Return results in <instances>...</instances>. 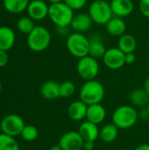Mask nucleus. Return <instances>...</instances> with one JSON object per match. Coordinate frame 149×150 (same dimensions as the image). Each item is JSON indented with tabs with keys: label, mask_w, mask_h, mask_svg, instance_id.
I'll use <instances>...</instances> for the list:
<instances>
[{
	"label": "nucleus",
	"mask_w": 149,
	"mask_h": 150,
	"mask_svg": "<svg viewBox=\"0 0 149 150\" xmlns=\"http://www.w3.org/2000/svg\"><path fill=\"white\" fill-rule=\"evenodd\" d=\"M105 90L104 85L97 80L85 81L79 91L80 100L87 105L100 104L105 98Z\"/></svg>",
	"instance_id": "1"
},
{
	"label": "nucleus",
	"mask_w": 149,
	"mask_h": 150,
	"mask_svg": "<svg viewBox=\"0 0 149 150\" xmlns=\"http://www.w3.org/2000/svg\"><path fill=\"white\" fill-rule=\"evenodd\" d=\"M138 117L139 114L134 106L124 105L115 109L112 116V120L119 129H128L136 124Z\"/></svg>",
	"instance_id": "2"
},
{
	"label": "nucleus",
	"mask_w": 149,
	"mask_h": 150,
	"mask_svg": "<svg viewBox=\"0 0 149 150\" xmlns=\"http://www.w3.org/2000/svg\"><path fill=\"white\" fill-rule=\"evenodd\" d=\"M74 16V11L64 2L49 5L48 18L59 28H67L69 26Z\"/></svg>",
	"instance_id": "3"
},
{
	"label": "nucleus",
	"mask_w": 149,
	"mask_h": 150,
	"mask_svg": "<svg viewBox=\"0 0 149 150\" xmlns=\"http://www.w3.org/2000/svg\"><path fill=\"white\" fill-rule=\"evenodd\" d=\"M51 42V34L49 31L42 26L36 25L27 35L26 43L30 50L33 52H42L46 50Z\"/></svg>",
	"instance_id": "4"
},
{
	"label": "nucleus",
	"mask_w": 149,
	"mask_h": 150,
	"mask_svg": "<svg viewBox=\"0 0 149 150\" xmlns=\"http://www.w3.org/2000/svg\"><path fill=\"white\" fill-rule=\"evenodd\" d=\"M66 47L71 55L81 59L89 55L90 40L84 34L75 32L68 36Z\"/></svg>",
	"instance_id": "5"
},
{
	"label": "nucleus",
	"mask_w": 149,
	"mask_h": 150,
	"mask_svg": "<svg viewBox=\"0 0 149 150\" xmlns=\"http://www.w3.org/2000/svg\"><path fill=\"white\" fill-rule=\"evenodd\" d=\"M89 15L93 23L99 25H105L113 17L111 4L105 0H95L89 7Z\"/></svg>",
	"instance_id": "6"
},
{
	"label": "nucleus",
	"mask_w": 149,
	"mask_h": 150,
	"mask_svg": "<svg viewBox=\"0 0 149 150\" xmlns=\"http://www.w3.org/2000/svg\"><path fill=\"white\" fill-rule=\"evenodd\" d=\"M100 67L97 60L90 55L79 59L76 65V71L78 75L85 81L94 80L97 76Z\"/></svg>",
	"instance_id": "7"
},
{
	"label": "nucleus",
	"mask_w": 149,
	"mask_h": 150,
	"mask_svg": "<svg viewBox=\"0 0 149 150\" xmlns=\"http://www.w3.org/2000/svg\"><path fill=\"white\" fill-rule=\"evenodd\" d=\"M25 127L24 120L18 114H8L0 122L1 133L14 138L21 134Z\"/></svg>",
	"instance_id": "8"
},
{
	"label": "nucleus",
	"mask_w": 149,
	"mask_h": 150,
	"mask_svg": "<svg viewBox=\"0 0 149 150\" xmlns=\"http://www.w3.org/2000/svg\"><path fill=\"white\" fill-rule=\"evenodd\" d=\"M125 56L126 54H124L117 47H111L107 49L102 59L104 64L108 69L116 70L121 69L126 64Z\"/></svg>",
	"instance_id": "9"
},
{
	"label": "nucleus",
	"mask_w": 149,
	"mask_h": 150,
	"mask_svg": "<svg viewBox=\"0 0 149 150\" xmlns=\"http://www.w3.org/2000/svg\"><path fill=\"white\" fill-rule=\"evenodd\" d=\"M83 142L78 131H69L61 136L58 145L62 150H82Z\"/></svg>",
	"instance_id": "10"
},
{
	"label": "nucleus",
	"mask_w": 149,
	"mask_h": 150,
	"mask_svg": "<svg viewBox=\"0 0 149 150\" xmlns=\"http://www.w3.org/2000/svg\"><path fill=\"white\" fill-rule=\"evenodd\" d=\"M49 5H47L43 0H32L30 1L26 9L28 17L32 20H42L46 17H48Z\"/></svg>",
	"instance_id": "11"
},
{
	"label": "nucleus",
	"mask_w": 149,
	"mask_h": 150,
	"mask_svg": "<svg viewBox=\"0 0 149 150\" xmlns=\"http://www.w3.org/2000/svg\"><path fill=\"white\" fill-rule=\"evenodd\" d=\"M110 4L113 15L119 18H125L129 16L134 8L132 0H112Z\"/></svg>",
	"instance_id": "12"
},
{
	"label": "nucleus",
	"mask_w": 149,
	"mask_h": 150,
	"mask_svg": "<svg viewBox=\"0 0 149 150\" xmlns=\"http://www.w3.org/2000/svg\"><path fill=\"white\" fill-rule=\"evenodd\" d=\"M93 21L89 15V13H78L74 16L70 26L76 33H85L88 32L92 26Z\"/></svg>",
	"instance_id": "13"
},
{
	"label": "nucleus",
	"mask_w": 149,
	"mask_h": 150,
	"mask_svg": "<svg viewBox=\"0 0 149 150\" xmlns=\"http://www.w3.org/2000/svg\"><path fill=\"white\" fill-rule=\"evenodd\" d=\"M106 118V110L103 105L100 104H94L88 105L87 113H86V120L94 123L96 125H99Z\"/></svg>",
	"instance_id": "14"
},
{
	"label": "nucleus",
	"mask_w": 149,
	"mask_h": 150,
	"mask_svg": "<svg viewBox=\"0 0 149 150\" xmlns=\"http://www.w3.org/2000/svg\"><path fill=\"white\" fill-rule=\"evenodd\" d=\"M99 132L100 130L97 125L88 120L83 121L78 128V133L84 142L89 141L95 142L99 138Z\"/></svg>",
	"instance_id": "15"
},
{
	"label": "nucleus",
	"mask_w": 149,
	"mask_h": 150,
	"mask_svg": "<svg viewBox=\"0 0 149 150\" xmlns=\"http://www.w3.org/2000/svg\"><path fill=\"white\" fill-rule=\"evenodd\" d=\"M87 108L88 105L80 99L74 101L68 107V116L74 121H82L86 119Z\"/></svg>",
	"instance_id": "16"
},
{
	"label": "nucleus",
	"mask_w": 149,
	"mask_h": 150,
	"mask_svg": "<svg viewBox=\"0 0 149 150\" xmlns=\"http://www.w3.org/2000/svg\"><path fill=\"white\" fill-rule=\"evenodd\" d=\"M16 35L14 31L7 26L3 25L0 26V49L4 51H8L15 44Z\"/></svg>",
	"instance_id": "17"
},
{
	"label": "nucleus",
	"mask_w": 149,
	"mask_h": 150,
	"mask_svg": "<svg viewBox=\"0 0 149 150\" xmlns=\"http://www.w3.org/2000/svg\"><path fill=\"white\" fill-rule=\"evenodd\" d=\"M107 33L114 37H120L126 33V24L122 18L112 17L105 25Z\"/></svg>",
	"instance_id": "18"
},
{
	"label": "nucleus",
	"mask_w": 149,
	"mask_h": 150,
	"mask_svg": "<svg viewBox=\"0 0 149 150\" xmlns=\"http://www.w3.org/2000/svg\"><path fill=\"white\" fill-rule=\"evenodd\" d=\"M41 96L47 100H54L60 98V83L55 81H46L40 87Z\"/></svg>",
	"instance_id": "19"
},
{
	"label": "nucleus",
	"mask_w": 149,
	"mask_h": 150,
	"mask_svg": "<svg viewBox=\"0 0 149 150\" xmlns=\"http://www.w3.org/2000/svg\"><path fill=\"white\" fill-rule=\"evenodd\" d=\"M136 47H137L136 39L132 34L125 33L119 37L118 41V47L124 54L134 53Z\"/></svg>",
	"instance_id": "20"
},
{
	"label": "nucleus",
	"mask_w": 149,
	"mask_h": 150,
	"mask_svg": "<svg viewBox=\"0 0 149 150\" xmlns=\"http://www.w3.org/2000/svg\"><path fill=\"white\" fill-rule=\"evenodd\" d=\"M89 40H90L89 55H90L91 57L97 60L103 58L107 50L103 41L98 37H96V36Z\"/></svg>",
	"instance_id": "21"
},
{
	"label": "nucleus",
	"mask_w": 149,
	"mask_h": 150,
	"mask_svg": "<svg viewBox=\"0 0 149 150\" xmlns=\"http://www.w3.org/2000/svg\"><path fill=\"white\" fill-rule=\"evenodd\" d=\"M30 0H3L4 9L11 14H18L25 11Z\"/></svg>",
	"instance_id": "22"
},
{
	"label": "nucleus",
	"mask_w": 149,
	"mask_h": 150,
	"mask_svg": "<svg viewBox=\"0 0 149 150\" xmlns=\"http://www.w3.org/2000/svg\"><path fill=\"white\" fill-rule=\"evenodd\" d=\"M119 135V128L113 124H106L104 126L99 132V138L105 143L113 142Z\"/></svg>",
	"instance_id": "23"
},
{
	"label": "nucleus",
	"mask_w": 149,
	"mask_h": 150,
	"mask_svg": "<svg viewBox=\"0 0 149 150\" xmlns=\"http://www.w3.org/2000/svg\"><path fill=\"white\" fill-rule=\"evenodd\" d=\"M130 100L134 106L144 107L149 104V96L144 89H135L130 93Z\"/></svg>",
	"instance_id": "24"
},
{
	"label": "nucleus",
	"mask_w": 149,
	"mask_h": 150,
	"mask_svg": "<svg viewBox=\"0 0 149 150\" xmlns=\"http://www.w3.org/2000/svg\"><path fill=\"white\" fill-rule=\"evenodd\" d=\"M0 150H19V145L14 137L0 134Z\"/></svg>",
	"instance_id": "25"
},
{
	"label": "nucleus",
	"mask_w": 149,
	"mask_h": 150,
	"mask_svg": "<svg viewBox=\"0 0 149 150\" xmlns=\"http://www.w3.org/2000/svg\"><path fill=\"white\" fill-rule=\"evenodd\" d=\"M35 26L36 25H34V20H32L30 17H22L17 22L18 30L26 35H28Z\"/></svg>",
	"instance_id": "26"
},
{
	"label": "nucleus",
	"mask_w": 149,
	"mask_h": 150,
	"mask_svg": "<svg viewBox=\"0 0 149 150\" xmlns=\"http://www.w3.org/2000/svg\"><path fill=\"white\" fill-rule=\"evenodd\" d=\"M20 135L24 141L30 142L35 141L38 138L39 131L37 127L32 125H25Z\"/></svg>",
	"instance_id": "27"
},
{
	"label": "nucleus",
	"mask_w": 149,
	"mask_h": 150,
	"mask_svg": "<svg viewBox=\"0 0 149 150\" xmlns=\"http://www.w3.org/2000/svg\"><path fill=\"white\" fill-rule=\"evenodd\" d=\"M76 92V85L71 81H65L60 83V97L68 98L72 97Z\"/></svg>",
	"instance_id": "28"
},
{
	"label": "nucleus",
	"mask_w": 149,
	"mask_h": 150,
	"mask_svg": "<svg viewBox=\"0 0 149 150\" xmlns=\"http://www.w3.org/2000/svg\"><path fill=\"white\" fill-rule=\"evenodd\" d=\"M63 2L73 11L81 10L87 4V0H64Z\"/></svg>",
	"instance_id": "29"
},
{
	"label": "nucleus",
	"mask_w": 149,
	"mask_h": 150,
	"mask_svg": "<svg viewBox=\"0 0 149 150\" xmlns=\"http://www.w3.org/2000/svg\"><path fill=\"white\" fill-rule=\"evenodd\" d=\"M139 8L141 14L149 18V0H140Z\"/></svg>",
	"instance_id": "30"
},
{
	"label": "nucleus",
	"mask_w": 149,
	"mask_h": 150,
	"mask_svg": "<svg viewBox=\"0 0 149 150\" xmlns=\"http://www.w3.org/2000/svg\"><path fill=\"white\" fill-rule=\"evenodd\" d=\"M8 61H9V56L7 54V52L0 49V68L6 66Z\"/></svg>",
	"instance_id": "31"
},
{
	"label": "nucleus",
	"mask_w": 149,
	"mask_h": 150,
	"mask_svg": "<svg viewBox=\"0 0 149 150\" xmlns=\"http://www.w3.org/2000/svg\"><path fill=\"white\" fill-rule=\"evenodd\" d=\"M136 60L135 54L134 53H129V54H126L125 56V61H126V64H133Z\"/></svg>",
	"instance_id": "32"
},
{
	"label": "nucleus",
	"mask_w": 149,
	"mask_h": 150,
	"mask_svg": "<svg viewBox=\"0 0 149 150\" xmlns=\"http://www.w3.org/2000/svg\"><path fill=\"white\" fill-rule=\"evenodd\" d=\"M95 148V142H83V149L82 150H93Z\"/></svg>",
	"instance_id": "33"
},
{
	"label": "nucleus",
	"mask_w": 149,
	"mask_h": 150,
	"mask_svg": "<svg viewBox=\"0 0 149 150\" xmlns=\"http://www.w3.org/2000/svg\"><path fill=\"white\" fill-rule=\"evenodd\" d=\"M134 150H149V144L148 143H143L139 145Z\"/></svg>",
	"instance_id": "34"
},
{
	"label": "nucleus",
	"mask_w": 149,
	"mask_h": 150,
	"mask_svg": "<svg viewBox=\"0 0 149 150\" xmlns=\"http://www.w3.org/2000/svg\"><path fill=\"white\" fill-rule=\"evenodd\" d=\"M144 90L147 91V93L148 94L149 96V76L146 79L145 83H144Z\"/></svg>",
	"instance_id": "35"
},
{
	"label": "nucleus",
	"mask_w": 149,
	"mask_h": 150,
	"mask_svg": "<svg viewBox=\"0 0 149 150\" xmlns=\"http://www.w3.org/2000/svg\"><path fill=\"white\" fill-rule=\"evenodd\" d=\"M49 3H50V4H58V3H61V2H63L64 0H47Z\"/></svg>",
	"instance_id": "36"
},
{
	"label": "nucleus",
	"mask_w": 149,
	"mask_h": 150,
	"mask_svg": "<svg viewBox=\"0 0 149 150\" xmlns=\"http://www.w3.org/2000/svg\"><path fill=\"white\" fill-rule=\"evenodd\" d=\"M48 150H62V149L59 145H54V146L51 147Z\"/></svg>",
	"instance_id": "37"
},
{
	"label": "nucleus",
	"mask_w": 149,
	"mask_h": 150,
	"mask_svg": "<svg viewBox=\"0 0 149 150\" xmlns=\"http://www.w3.org/2000/svg\"><path fill=\"white\" fill-rule=\"evenodd\" d=\"M147 113H148V118L149 119V104L147 106Z\"/></svg>",
	"instance_id": "38"
},
{
	"label": "nucleus",
	"mask_w": 149,
	"mask_h": 150,
	"mask_svg": "<svg viewBox=\"0 0 149 150\" xmlns=\"http://www.w3.org/2000/svg\"><path fill=\"white\" fill-rule=\"evenodd\" d=\"M2 83H1V81H0V92H1V91H2Z\"/></svg>",
	"instance_id": "39"
}]
</instances>
